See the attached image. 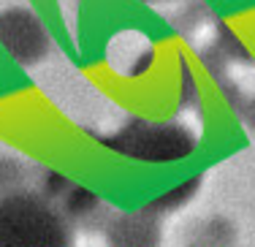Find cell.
I'll return each instance as SVG.
<instances>
[{"mask_svg": "<svg viewBox=\"0 0 255 247\" xmlns=\"http://www.w3.org/2000/svg\"><path fill=\"white\" fill-rule=\"evenodd\" d=\"M114 152H123L141 163H177L196 152V136L179 123L130 120L106 138Z\"/></svg>", "mask_w": 255, "mask_h": 247, "instance_id": "cell-2", "label": "cell"}, {"mask_svg": "<svg viewBox=\"0 0 255 247\" xmlns=\"http://www.w3.org/2000/svg\"><path fill=\"white\" fill-rule=\"evenodd\" d=\"M106 237L114 247H157V242H160L157 215L149 209L120 215L106 226Z\"/></svg>", "mask_w": 255, "mask_h": 247, "instance_id": "cell-4", "label": "cell"}, {"mask_svg": "<svg viewBox=\"0 0 255 247\" xmlns=\"http://www.w3.org/2000/svg\"><path fill=\"white\" fill-rule=\"evenodd\" d=\"M27 190L25 188V166L19 160L0 158V198L11 196V193Z\"/></svg>", "mask_w": 255, "mask_h": 247, "instance_id": "cell-7", "label": "cell"}, {"mask_svg": "<svg viewBox=\"0 0 255 247\" xmlns=\"http://www.w3.org/2000/svg\"><path fill=\"white\" fill-rule=\"evenodd\" d=\"M0 46L19 65H35L49 55V30L30 8H8L0 14Z\"/></svg>", "mask_w": 255, "mask_h": 247, "instance_id": "cell-3", "label": "cell"}, {"mask_svg": "<svg viewBox=\"0 0 255 247\" xmlns=\"http://www.w3.org/2000/svg\"><path fill=\"white\" fill-rule=\"evenodd\" d=\"M0 247H74L68 218L38 190L0 198Z\"/></svg>", "mask_w": 255, "mask_h": 247, "instance_id": "cell-1", "label": "cell"}, {"mask_svg": "<svg viewBox=\"0 0 255 247\" xmlns=\"http://www.w3.org/2000/svg\"><path fill=\"white\" fill-rule=\"evenodd\" d=\"M198 188H201V174H196V177L185 179V182H179L177 188H168L163 190L157 198H152V201L147 204L144 209H149V212L155 215H166V212H177L179 207H185L190 198H196Z\"/></svg>", "mask_w": 255, "mask_h": 247, "instance_id": "cell-5", "label": "cell"}, {"mask_svg": "<svg viewBox=\"0 0 255 247\" xmlns=\"http://www.w3.org/2000/svg\"><path fill=\"white\" fill-rule=\"evenodd\" d=\"M98 196H95L93 190L82 188V185H71L68 193H65L63 198H60L57 209L68 218V223H84V218H90V215H95V209H98Z\"/></svg>", "mask_w": 255, "mask_h": 247, "instance_id": "cell-6", "label": "cell"}, {"mask_svg": "<svg viewBox=\"0 0 255 247\" xmlns=\"http://www.w3.org/2000/svg\"><path fill=\"white\" fill-rule=\"evenodd\" d=\"M147 3H149V0H147ZM152 3H155V0H152Z\"/></svg>", "mask_w": 255, "mask_h": 247, "instance_id": "cell-9", "label": "cell"}, {"mask_svg": "<svg viewBox=\"0 0 255 247\" xmlns=\"http://www.w3.org/2000/svg\"><path fill=\"white\" fill-rule=\"evenodd\" d=\"M250 128L255 130V104L250 106Z\"/></svg>", "mask_w": 255, "mask_h": 247, "instance_id": "cell-8", "label": "cell"}]
</instances>
